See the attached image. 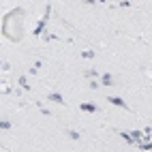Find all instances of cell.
<instances>
[{"instance_id": "1", "label": "cell", "mask_w": 152, "mask_h": 152, "mask_svg": "<svg viewBox=\"0 0 152 152\" xmlns=\"http://www.w3.org/2000/svg\"><path fill=\"white\" fill-rule=\"evenodd\" d=\"M105 101H107V103H111L114 107H120V109H124V111H133V109L129 107V103H126V101H124L122 96H114V94H109V96H105Z\"/></svg>"}, {"instance_id": "2", "label": "cell", "mask_w": 152, "mask_h": 152, "mask_svg": "<svg viewBox=\"0 0 152 152\" xmlns=\"http://www.w3.org/2000/svg\"><path fill=\"white\" fill-rule=\"evenodd\" d=\"M77 109H79V111H86V114H101V105H99V103H90V101L79 103Z\"/></svg>"}, {"instance_id": "3", "label": "cell", "mask_w": 152, "mask_h": 152, "mask_svg": "<svg viewBox=\"0 0 152 152\" xmlns=\"http://www.w3.org/2000/svg\"><path fill=\"white\" fill-rule=\"evenodd\" d=\"M99 84L103 86V88H114V86H116V77L105 71V73H101V75H99Z\"/></svg>"}, {"instance_id": "4", "label": "cell", "mask_w": 152, "mask_h": 152, "mask_svg": "<svg viewBox=\"0 0 152 152\" xmlns=\"http://www.w3.org/2000/svg\"><path fill=\"white\" fill-rule=\"evenodd\" d=\"M49 103H56V105H60V107H66V101H64V96L60 94V92H47V96H45Z\"/></svg>"}, {"instance_id": "5", "label": "cell", "mask_w": 152, "mask_h": 152, "mask_svg": "<svg viewBox=\"0 0 152 152\" xmlns=\"http://www.w3.org/2000/svg\"><path fill=\"white\" fill-rule=\"evenodd\" d=\"M64 135L71 139V141H82V131H75V129H64Z\"/></svg>"}, {"instance_id": "6", "label": "cell", "mask_w": 152, "mask_h": 152, "mask_svg": "<svg viewBox=\"0 0 152 152\" xmlns=\"http://www.w3.org/2000/svg\"><path fill=\"white\" fill-rule=\"evenodd\" d=\"M17 86L24 90V92H30V84H28V75H19L17 77Z\"/></svg>"}, {"instance_id": "7", "label": "cell", "mask_w": 152, "mask_h": 152, "mask_svg": "<svg viewBox=\"0 0 152 152\" xmlns=\"http://www.w3.org/2000/svg\"><path fill=\"white\" fill-rule=\"evenodd\" d=\"M45 26H47V19L41 17V19H39V24L34 26V32H32V34H34V37H41V34H43V30H45Z\"/></svg>"}, {"instance_id": "8", "label": "cell", "mask_w": 152, "mask_h": 152, "mask_svg": "<svg viewBox=\"0 0 152 152\" xmlns=\"http://www.w3.org/2000/svg\"><path fill=\"white\" fill-rule=\"evenodd\" d=\"M99 75L101 73H99L96 69H84V77L86 79H99Z\"/></svg>"}, {"instance_id": "9", "label": "cell", "mask_w": 152, "mask_h": 152, "mask_svg": "<svg viewBox=\"0 0 152 152\" xmlns=\"http://www.w3.org/2000/svg\"><path fill=\"white\" fill-rule=\"evenodd\" d=\"M0 131H13V122L9 118H0Z\"/></svg>"}, {"instance_id": "10", "label": "cell", "mask_w": 152, "mask_h": 152, "mask_svg": "<svg viewBox=\"0 0 152 152\" xmlns=\"http://www.w3.org/2000/svg\"><path fill=\"white\" fill-rule=\"evenodd\" d=\"M79 56L84 60H92V58H96V52L94 49H84V52H79Z\"/></svg>"}, {"instance_id": "11", "label": "cell", "mask_w": 152, "mask_h": 152, "mask_svg": "<svg viewBox=\"0 0 152 152\" xmlns=\"http://www.w3.org/2000/svg\"><path fill=\"white\" fill-rule=\"evenodd\" d=\"M118 135H120V137H122V139L126 141V144H129V146H135V139H133V137H131V135L126 133V131H118Z\"/></svg>"}, {"instance_id": "12", "label": "cell", "mask_w": 152, "mask_h": 152, "mask_svg": "<svg viewBox=\"0 0 152 152\" xmlns=\"http://www.w3.org/2000/svg\"><path fill=\"white\" fill-rule=\"evenodd\" d=\"M41 39H43L45 43H49V41H60V37H58V34H52V32H43Z\"/></svg>"}, {"instance_id": "13", "label": "cell", "mask_w": 152, "mask_h": 152, "mask_svg": "<svg viewBox=\"0 0 152 152\" xmlns=\"http://www.w3.org/2000/svg\"><path fill=\"white\" fill-rule=\"evenodd\" d=\"M39 111H41V116H45V118H54V111L52 109H47L45 105H41V107H37Z\"/></svg>"}, {"instance_id": "14", "label": "cell", "mask_w": 152, "mask_h": 152, "mask_svg": "<svg viewBox=\"0 0 152 152\" xmlns=\"http://www.w3.org/2000/svg\"><path fill=\"white\" fill-rule=\"evenodd\" d=\"M131 7H133V0H120L116 4V9H131Z\"/></svg>"}, {"instance_id": "15", "label": "cell", "mask_w": 152, "mask_h": 152, "mask_svg": "<svg viewBox=\"0 0 152 152\" xmlns=\"http://www.w3.org/2000/svg\"><path fill=\"white\" fill-rule=\"evenodd\" d=\"M88 88H90V90H99V88H101L99 79H88Z\"/></svg>"}, {"instance_id": "16", "label": "cell", "mask_w": 152, "mask_h": 152, "mask_svg": "<svg viewBox=\"0 0 152 152\" xmlns=\"http://www.w3.org/2000/svg\"><path fill=\"white\" fill-rule=\"evenodd\" d=\"M0 71L9 73V71H11V62H9V60H2V64H0Z\"/></svg>"}, {"instance_id": "17", "label": "cell", "mask_w": 152, "mask_h": 152, "mask_svg": "<svg viewBox=\"0 0 152 152\" xmlns=\"http://www.w3.org/2000/svg\"><path fill=\"white\" fill-rule=\"evenodd\" d=\"M41 66H43V60H34V64H32V69H37V71H39Z\"/></svg>"}, {"instance_id": "18", "label": "cell", "mask_w": 152, "mask_h": 152, "mask_svg": "<svg viewBox=\"0 0 152 152\" xmlns=\"http://www.w3.org/2000/svg\"><path fill=\"white\" fill-rule=\"evenodd\" d=\"M82 2L88 4V7H94V4H96V0H82Z\"/></svg>"}, {"instance_id": "19", "label": "cell", "mask_w": 152, "mask_h": 152, "mask_svg": "<svg viewBox=\"0 0 152 152\" xmlns=\"http://www.w3.org/2000/svg\"><path fill=\"white\" fill-rule=\"evenodd\" d=\"M2 86H7V79H2V77H0V88H2Z\"/></svg>"}, {"instance_id": "20", "label": "cell", "mask_w": 152, "mask_h": 152, "mask_svg": "<svg viewBox=\"0 0 152 152\" xmlns=\"http://www.w3.org/2000/svg\"><path fill=\"white\" fill-rule=\"evenodd\" d=\"M96 4H107V0H96Z\"/></svg>"}, {"instance_id": "21", "label": "cell", "mask_w": 152, "mask_h": 152, "mask_svg": "<svg viewBox=\"0 0 152 152\" xmlns=\"http://www.w3.org/2000/svg\"><path fill=\"white\" fill-rule=\"evenodd\" d=\"M0 64H2V60H0Z\"/></svg>"}]
</instances>
